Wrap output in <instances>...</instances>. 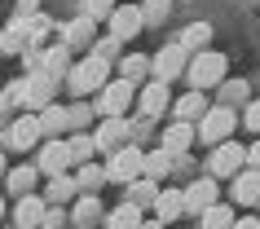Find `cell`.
<instances>
[{"instance_id":"6da1fadb","label":"cell","mask_w":260,"mask_h":229,"mask_svg":"<svg viewBox=\"0 0 260 229\" xmlns=\"http://www.w3.org/2000/svg\"><path fill=\"white\" fill-rule=\"evenodd\" d=\"M110 84V62L106 57H97V53H88L84 62H75V67L67 71V88L75 97H88V93H102Z\"/></svg>"},{"instance_id":"7a4b0ae2","label":"cell","mask_w":260,"mask_h":229,"mask_svg":"<svg viewBox=\"0 0 260 229\" xmlns=\"http://www.w3.org/2000/svg\"><path fill=\"white\" fill-rule=\"evenodd\" d=\"M185 71H190V84L203 93V88H212V84H225L230 62H225V53H216V49H203V53H194V62Z\"/></svg>"},{"instance_id":"3957f363","label":"cell","mask_w":260,"mask_h":229,"mask_svg":"<svg viewBox=\"0 0 260 229\" xmlns=\"http://www.w3.org/2000/svg\"><path fill=\"white\" fill-rule=\"evenodd\" d=\"M238 123H243V119H238L230 106H212L203 119H199V137H203L207 146H220V141H230V137H234Z\"/></svg>"},{"instance_id":"277c9868","label":"cell","mask_w":260,"mask_h":229,"mask_svg":"<svg viewBox=\"0 0 260 229\" xmlns=\"http://www.w3.org/2000/svg\"><path fill=\"white\" fill-rule=\"evenodd\" d=\"M207 168H212V176H238L247 168V146H238V141H220V146L212 150Z\"/></svg>"},{"instance_id":"5b68a950","label":"cell","mask_w":260,"mask_h":229,"mask_svg":"<svg viewBox=\"0 0 260 229\" xmlns=\"http://www.w3.org/2000/svg\"><path fill=\"white\" fill-rule=\"evenodd\" d=\"M106 176H110V181H119V185L137 181V176H141V150H133V146H119V150H110Z\"/></svg>"},{"instance_id":"8992f818","label":"cell","mask_w":260,"mask_h":229,"mask_svg":"<svg viewBox=\"0 0 260 229\" xmlns=\"http://www.w3.org/2000/svg\"><path fill=\"white\" fill-rule=\"evenodd\" d=\"M40 137H44L40 115H18V119L5 128V146H9V150H31Z\"/></svg>"},{"instance_id":"52a82bcc","label":"cell","mask_w":260,"mask_h":229,"mask_svg":"<svg viewBox=\"0 0 260 229\" xmlns=\"http://www.w3.org/2000/svg\"><path fill=\"white\" fill-rule=\"evenodd\" d=\"M185 67H190V53H185L181 44H164V49H159V57H154V80L168 84V80H177Z\"/></svg>"},{"instance_id":"ba28073f","label":"cell","mask_w":260,"mask_h":229,"mask_svg":"<svg viewBox=\"0 0 260 229\" xmlns=\"http://www.w3.org/2000/svg\"><path fill=\"white\" fill-rule=\"evenodd\" d=\"M133 106V80H110L102 88V106L97 115H123V110Z\"/></svg>"},{"instance_id":"9c48e42d","label":"cell","mask_w":260,"mask_h":229,"mask_svg":"<svg viewBox=\"0 0 260 229\" xmlns=\"http://www.w3.org/2000/svg\"><path fill=\"white\" fill-rule=\"evenodd\" d=\"M106 22H110V36H115V40H133V36H137V31L146 27L141 9H133V5H119V9H115V14L106 18Z\"/></svg>"},{"instance_id":"30bf717a","label":"cell","mask_w":260,"mask_h":229,"mask_svg":"<svg viewBox=\"0 0 260 229\" xmlns=\"http://www.w3.org/2000/svg\"><path fill=\"white\" fill-rule=\"evenodd\" d=\"M44 216H49V207H44V199H36V194H22L14 207V229H40Z\"/></svg>"},{"instance_id":"8fae6325","label":"cell","mask_w":260,"mask_h":229,"mask_svg":"<svg viewBox=\"0 0 260 229\" xmlns=\"http://www.w3.org/2000/svg\"><path fill=\"white\" fill-rule=\"evenodd\" d=\"M181 194H185V212L203 216L207 207L216 203V194H220V189H216V181H212V176H203V181H194V185H185Z\"/></svg>"},{"instance_id":"7c38bea8","label":"cell","mask_w":260,"mask_h":229,"mask_svg":"<svg viewBox=\"0 0 260 229\" xmlns=\"http://www.w3.org/2000/svg\"><path fill=\"white\" fill-rule=\"evenodd\" d=\"M123 137H128V123H123L119 115H102V128L93 133L97 150H119V146H123Z\"/></svg>"},{"instance_id":"4fadbf2b","label":"cell","mask_w":260,"mask_h":229,"mask_svg":"<svg viewBox=\"0 0 260 229\" xmlns=\"http://www.w3.org/2000/svg\"><path fill=\"white\" fill-rule=\"evenodd\" d=\"M234 203H243V207H256L260 203V172L256 168H243L234 176Z\"/></svg>"},{"instance_id":"5bb4252c","label":"cell","mask_w":260,"mask_h":229,"mask_svg":"<svg viewBox=\"0 0 260 229\" xmlns=\"http://www.w3.org/2000/svg\"><path fill=\"white\" fill-rule=\"evenodd\" d=\"M185 212V194L181 189H159V199H154V220L168 225V220H181Z\"/></svg>"},{"instance_id":"9a60e30c","label":"cell","mask_w":260,"mask_h":229,"mask_svg":"<svg viewBox=\"0 0 260 229\" xmlns=\"http://www.w3.org/2000/svg\"><path fill=\"white\" fill-rule=\"evenodd\" d=\"M53 75L44 71V75H27V106L44 110V106H53Z\"/></svg>"},{"instance_id":"2e32d148","label":"cell","mask_w":260,"mask_h":229,"mask_svg":"<svg viewBox=\"0 0 260 229\" xmlns=\"http://www.w3.org/2000/svg\"><path fill=\"white\" fill-rule=\"evenodd\" d=\"M67 163H71V150H67V141H49V146L40 150V172H49V176H62L67 172Z\"/></svg>"},{"instance_id":"e0dca14e","label":"cell","mask_w":260,"mask_h":229,"mask_svg":"<svg viewBox=\"0 0 260 229\" xmlns=\"http://www.w3.org/2000/svg\"><path fill=\"white\" fill-rule=\"evenodd\" d=\"M207 110H212V106H207V97L199 93V88H190L185 97H177V106H172V115H177L181 123H194V119H203Z\"/></svg>"},{"instance_id":"ac0fdd59","label":"cell","mask_w":260,"mask_h":229,"mask_svg":"<svg viewBox=\"0 0 260 229\" xmlns=\"http://www.w3.org/2000/svg\"><path fill=\"white\" fill-rule=\"evenodd\" d=\"M141 115H159V110H168V84H159V80H150L146 88H141Z\"/></svg>"},{"instance_id":"d6986e66","label":"cell","mask_w":260,"mask_h":229,"mask_svg":"<svg viewBox=\"0 0 260 229\" xmlns=\"http://www.w3.org/2000/svg\"><path fill=\"white\" fill-rule=\"evenodd\" d=\"M194 137H199V133H194V123H181V119H177V123L164 133V150H168V154H181V150H190Z\"/></svg>"},{"instance_id":"ffe728a7","label":"cell","mask_w":260,"mask_h":229,"mask_svg":"<svg viewBox=\"0 0 260 229\" xmlns=\"http://www.w3.org/2000/svg\"><path fill=\"white\" fill-rule=\"evenodd\" d=\"M106 229H141V207L137 203H123L115 212H106Z\"/></svg>"},{"instance_id":"44dd1931","label":"cell","mask_w":260,"mask_h":229,"mask_svg":"<svg viewBox=\"0 0 260 229\" xmlns=\"http://www.w3.org/2000/svg\"><path fill=\"white\" fill-rule=\"evenodd\" d=\"M207 40H212V27H207V22H194V27L181 31V40H177V44L185 49V53H203Z\"/></svg>"},{"instance_id":"7402d4cb","label":"cell","mask_w":260,"mask_h":229,"mask_svg":"<svg viewBox=\"0 0 260 229\" xmlns=\"http://www.w3.org/2000/svg\"><path fill=\"white\" fill-rule=\"evenodd\" d=\"M168 168H172V154H168L164 146H159V150H150V154H141V176L159 181V176H168Z\"/></svg>"},{"instance_id":"603a6c76","label":"cell","mask_w":260,"mask_h":229,"mask_svg":"<svg viewBox=\"0 0 260 229\" xmlns=\"http://www.w3.org/2000/svg\"><path fill=\"white\" fill-rule=\"evenodd\" d=\"M36 176H40V168H27V163H22V168H14V172L5 176V185L14 189L18 199H22V194H31V185H36Z\"/></svg>"},{"instance_id":"cb8c5ba5","label":"cell","mask_w":260,"mask_h":229,"mask_svg":"<svg viewBox=\"0 0 260 229\" xmlns=\"http://www.w3.org/2000/svg\"><path fill=\"white\" fill-rule=\"evenodd\" d=\"M67 150H71V163H93V154H97V141L88 133H75L67 141Z\"/></svg>"},{"instance_id":"d4e9b609","label":"cell","mask_w":260,"mask_h":229,"mask_svg":"<svg viewBox=\"0 0 260 229\" xmlns=\"http://www.w3.org/2000/svg\"><path fill=\"white\" fill-rule=\"evenodd\" d=\"M84 44H93V18H75L67 27V49H84Z\"/></svg>"},{"instance_id":"484cf974","label":"cell","mask_w":260,"mask_h":229,"mask_svg":"<svg viewBox=\"0 0 260 229\" xmlns=\"http://www.w3.org/2000/svg\"><path fill=\"white\" fill-rule=\"evenodd\" d=\"M128 189H133V199H128V203H137V207H146V203L154 207V199H159V185H154L150 176H137V181H128Z\"/></svg>"},{"instance_id":"4316f807","label":"cell","mask_w":260,"mask_h":229,"mask_svg":"<svg viewBox=\"0 0 260 229\" xmlns=\"http://www.w3.org/2000/svg\"><path fill=\"white\" fill-rule=\"evenodd\" d=\"M234 220H238L234 207H220V203H212L203 212V229H234Z\"/></svg>"},{"instance_id":"83f0119b","label":"cell","mask_w":260,"mask_h":229,"mask_svg":"<svg viewBox=\"0 0 260 229\" xmlns=\"http://www.w3.org/2000/svg\"><path fill=\"white\" fill-rule=\"evenodd\" d=\"M102 181H110L106 168H97V163H80V176H75V185H84L88 194H97V189H102Z\"/></svg>"},{"instance_id":"f1b7e54d","label":"cell","mask_w":260,"mask_h":229,"mask_svg":"<svg viewBox=\"0 0 260 229\" xmlns=\"http://www.w3.org/2000/svg\"><path fill=\"white\" fill-rule=\"evenodd\" d=\"M97 216H106V212H102V203H97V194H84V199L75 203V225L84 229V225H93Z\"/></svg>"},{"instance_id":"f546056e","label":"cell","mask_w":260,"mask_h":229,"mask_svg":"<svg viewBox=\"0 0 260 229\" xmlns=\"http://www.w3.org/2000/svg\"><path fill=\"white\" fill-rule=\"evenodd\" d=\"M40 128L44 133H62V128H67V110L62 106H44L40 110Z\"/></svg>"},{"instance_id":"4dcf8cb0","label":"cell","mask_w":260,"mask_h":229,"mask_svg":"<svg viewBox=\"0 0 260 229\" xmlns=\"http://www.w3.org/2000/svg\"><path fill=\"white\" fill-rule=\"evenodd\" d=\"M146 71H150V62H146L141 53H133V57H123V67H119V80H141Z\"/></svg>"},{"instance_id":"1f68e13d","label":"cell","mask_w":260,"mask_h":229,"mask_svg":"<svg viewBox=\"0 0 260 229\" xmlns=\"http://www.w3.org/2000/svg\"><path fill=\"white\" fill-rule=\"evenodd\" d=\"M71 194H75V181H71L67 172H62V176H49V199H53V203L71 199Z\"/></svg>"},{"instance_id":"d6a6232c","label":"cell","mask_w":260,"mask_h":229,"mask_svg":"<svg viewBox=\"0 0 260 229\" xmlns=\"http://www.w3.org/2000/svg\"><path fill=\"white\" fill-rule=\"evenodd\" d=\"M234 102H247V84H243V80L220 84V106H234Z\"/></svg>"},{"instance_id":"836d02e7","label":"cell","mask_w":260,"mask_h":229,"mask_svg":"<svg viewBox=\"0 0 260 229\" xmlns=\"http://www.w3.org/2000/svg\"><path fill=\"white\" fill-rule=\"evenodd\" d=\"M88 119H93V106H88V102H75V106L67 110V128H75V133H80Z\"/></svg>"},{"instance_id":"e575fe53","label":"cell","mask_w":260,"mask_h":229,"mask_svg":"<svg viewBox=\"0 0 260 229\" xmlns=\"http://www.w3.org/2000/svg\"><path fill=\"white\" fill-rule=\"evenodd\" d=\"M115 14V0H84V18H110Z\"/></svg>"},{"instance_id":"d590c367","label":"cell","mask_w":260,"mask_h":229,"mask_svg":"<svg viewBox=\"0 0 260 229\" xmlns=\"http://www.w3.org/2000/svg\"><path fill=\"white\" fill-rule=\"evenodd\" d=\"M141 18H146V22H164V18H168V0H150V5H141Z\"/></svg>"},{"instance_id":"8d00e7d4","label":"cell","mask_w":260,"mask_h":229,"mask_svg":"<svg viewBox=\"0 0 260 229\" xmlns=\"http://www.w3.org/2000/svg\"><path fill=\"white\" fill-rule=\"evenodd\" d=\"M238 119H243L247 128H251V133L260 137V102H247V110H243V115H238Z\"/></svg>"},{"instance_id":"74e56055","label":"cell","mask_w":260,"mask_h":229,"mask_svg":"<svg viewBox=\"0 0 260 229\" xmlns=\"http://www.w3.org/2000/svg\"><path fill=\"white\" fill-rule=\"evenodd\" d=\"M119 44H123V40H115V36H106V40H97V57H106V62H110Z\"/></svg>"},{"instance_id":"f35d334b","label":"cell","mask_w":260,"mask_h":229,"mask_svg":"<svg viewBox=\"0 0 260 229\" xmlns=\"http://www.w3.org/2000/svg\"><path fill=\"white\" fill-rule=\"evenodd\" d=\"M247 168H256V172H260V141H256V146H247Z\"/></svg>"},{"instance_id":"ab89813d","label":"cell","mask_w":260,"mask_h":229,"mask_svg":"<svg viewBox=\"0 0 260 229\" xmlns=\"http://www.w3.org/2000/svg\"><path fill=\"white\" fill-rule=\"evenodd\" d=\"M234 229H260V216H243V220H234Z\"/></svg>"},{"instance_id":"60d3db41","label":"cell","mask_w":260,"mask_h":229,"mask_svg":"<svg viewBox=\"0 0 260 229\" xmlns=\"http://www.w3.org/2000/svg\"><path fill=\"white\" fill-rule=\"evenodd\" d=\"M18 9H22V14H36V9H40V0H18Z\"/></svg>"},{"instance_id":"b9f144b4","label":"cell","mask_w":260,"mask_h":229,"mask_svg":"<svg viewBox=\"0 0 260 229\" xmlns=\"http://www.w3.org/2000/svg\"><path fill=\"white\" fill-rule=\"evenodd\" d=\"M141 229H164V225H159V220H141Z\"/></svg>"},{"instance_id":"7bdbcfd3","label":"cell","mask_w":260,"mask_h":229,"mask_svg":"<svg viewBox=\"0 0 260 229\" xmlns=\"http://www.w3.org/2000/svg\"><path fill=\"white\" fill-rule=\"evenodd\" d=\"M0 220H5V199H0Z\"/></svg>"},{"instance_id":"ee69618b","label":"cell","mask_w":260,"mask_h":229,"mask_svg":"<svg viewBox=\"0 0 260 229\" xmlns=\"http://www.w3.org/2000/svg\"><path fill=\"white\" fill-rule=\"evenodd\" d=\"M0 172H5V154H0Z\"/></svg>"},{"instance_id":"f6af8a7d","label":"cell","mask_w":260,"mask_h":229,"mask_svg":"<svg viewBox=\"0 0 260 229\" xmlns=\"http://www.w3.org/2000/svg\"><path fill=\"white\" fill-rule=\"evenodd\" d=\"M84 229H93V225H84Z\"/></svg>"}]
</instances>
